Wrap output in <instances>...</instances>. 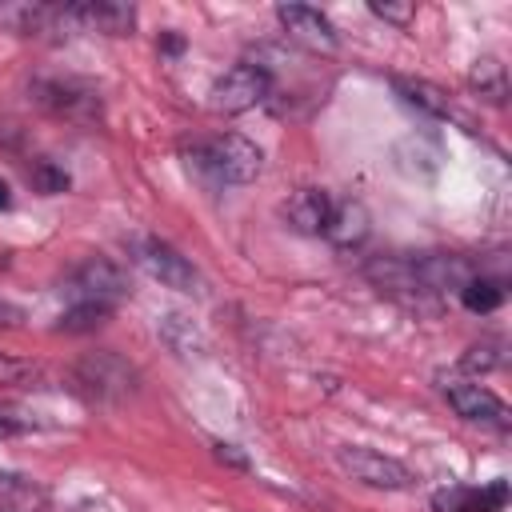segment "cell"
Wrapping results in <instances>:
<instances>
[{
	"label": "cell",
	"mask_w": 512,
	"mask_h": 512,
	"mask_svg": "<svg viewBox=\"0 0 512 512\" xmlns=\"http://www.w3.org/2000/svg\"><path fill=\"white\" fill-rule=\"evenodd\" d=\"M184 160L192 172H200L208 184L216 188H232V184H252L264 168V152L236 132H220V136H204L192 140L184 148Z\"/></svg>",
	"instance_id": "1"
},
{
	"label": "cell",
	"mask_w": 512,
	"mask_h": 512,
	"mask_svg": "<svg viewBox=\"0 0 512 512\" xmlns=\"http://www.w3.org/2000/svg\"><path fill=\"white\" fill-rule=\"evenodd\" d=\"M440 396H444L448 408H452L460 420H468V424H480V428H492V432H508V428H512L508 404H504L488 384H480V380H472V376H460V372L440 376Z\"/></svg>",
	"instance_id": "2"
},
{
	"label": "cell",
	"mask_w": 512,
	"mask_h": 512,
	"mask_svg": "<svg viewBox=\"0 0 512 512\" xmlns=\"http://www.w3.org/2000/svg\"><path fill=\"white\" fill-rule=\"evenodd\" d=\"M336 464L348 480L364 484V488H376V492H408L416 484V472L396 460V456H384L368 444H340L336 448Z\"/></svg>",
	"instance_id": "3"
},
{
	"label": "cell",
	"mask_w": 512,
	"mask_h": 512,
	"mask_svg": "<svg viewBox=\"0 0 512 512\" xmlns=\"http://www.w3.org/2000/svg\"><path fill=\"white\" fill-rule=\"evenodd\" d=\"M272 96V72L256 60H240L232 64L208 92V108L212 112H224V116H240L256 104H264Z\"/></svg>",
	"instance_id": "4"
},
{
	"label": "cell",
	"mask_w": 512,
	"mask_h": 512,
	"mask_svg": "<svg viewBox=\"0 0 512 512\" xmlns=\"http://www.w3.org/2000/svg\"><path fill=\"white\" fill-rule=\"evenodd\" d=\"M132 260H136L152 280H160V284L172 288V292H200V272L192 268V260L180 256L172 244H164V240H156V236L132 240Z\"/></svg>",
	"instance_id": "5"
},
{
	"label": "cell",
	"mask_w": 512,
	"mask_h": 512,
	"mask_svg": "<svg viewBox=\"0 0 512 512\" xmlns=\"http://www.w3.org/2000/svg\"><path fill=\"white\" fill-rule=\"evenodd\" d=\"M276 20L284 24V32H288L292 40H300V44L312 48V52H336V44H340L332 20H328L320 8H308V4H280V8H276Z\"/></svg>",
	"instance_id": "6"
},
{
	"label": "cell",
	"mask_w": 512,
	"mask_h": 512,
	"mask_svg": "<svg viewBox=\"0 0 512 512\" xmlns=\"http://www.w3.org/2000/svg\"><path fill=\"white\" fill-rule=\"evenodd\" d=\"M124 296V280L120 268L108 260H84L72 276H68V304L76 300H92V304H112Z\"/></svg>",
	"instance_id": "7"
},
{
	"label": "cell",
	"mask_w": 512,
	"mask_h": 512,
	"mask_svg": "<svg viewBox=\"0 0 512 512\" xmlns=\"http://www.w3.org/2000/svg\"><path fill=\"white\" fill-rule=\"evenodd\" d=\"M332 208H336V196L328 188H296L280 204V216L288 220V228H296L304 236H324V228L332 220Z\"/></svg>",
	"instance_id": "8"
},
{
	"label": "cell",
	"mask_w": 512,
	"mask_h": 512,
	"mask_svg": "<svg viewBox=\"0 0 512 512\" xmlns=\"http://www.w3.org/2000/svg\"><path fill=\"white\" fill-rule=\"evenodd\" d=\"M136 12L128 4L116 0H80V4H64V24L88 28V32H108V36H124L132 28Z\"/></svg>",
	"instance_id": "9"
},
{
	"label": "cell",
	"mask_w": 512,
	"mask_h": 512,
	"mask_svg": "<svg viewBox=\"0 0 512 512\" xmlns=\"http://www.w3.org/2000/svg\"><path fill=\"white\" fill-rule=\"evenodd\" d=\"M504 504H508V484L504 480H492L484 488L452 484V488H440L432 496V512H504Z\"/></svg>",
	"instance_id": "10"
},
{
	"label": "cell",
	"mask_w": 512,
	"mask_h": 512,
	"mask_svg": "<svg viewBox=\"0 0 512 512\" xmlns=\"http://www.w3.org/2000/svg\"><path fill=\"white\" fill-rule=\"evenodd\" d=\"M36 100L44 108H52L56 116H68V120H92L100 112L96 92L80 88L76 80H40L36 84Z\"/></svg>",
	"instance_id": "11"
},
{
	"label": "cell",
	"mask_w": 512,
	"mask_h": 512,
	"mask_svg": "<svg viewBox=\"0 0 512 512\" xmlns=\"http://www.w3.org/2000/svg\"><path fill=\"white\" fill-rule=\"evenodd\" d=\"M0 512H52V496L32 476L0 472Z\"/></svg>",
	"instance_id": "12"
},
{
	"label": "cell",
	"mask_w": 512,
	"mask_h": 512,
	"mask_svg": "<svg viewBox=\"0 0 512 512\" xmlns=\"http://www.w3.org/2000/svg\"><path fill=\"white\" fill-rule=\"evenodd\" d=\"M0 24L24 36H40L64 24V4H0Z\"/></svg>",
	"instance_id": "13"
},
{
	"label": "cell",
	"mask_w": 512,
	"mask_h": 512,
	"mask_svg": "<svg viewBox=\"0 0 512 512\" xmlns=\"http://www.w3.org/2000/svg\"><path fill=\"white\" fill-rule=\"evenodd\" d=\"M324 236H328L332 244H340V248L360 244V240L368 236V212H364V204H356V200H336Z\"/></svg>",
	"instance_id": "14"
},
{
	"label": "cell",
	"mask_w": 512,
	"mask_h": 512,
	"mask_svg": "<svg viewBox=\"0 0 512 512\" xmlns=\"http://www.w3.org/2000/svg\"><path fill=\"white\" fill-rule=\"evenodd\" d=\"M396 88L404 92L408 104H416V108H424V112H432V116H440V120H456V124H464V128L472 132V124L456 112V104H452L440 88H432V84H424V80H396Z\"/></svg>",
	"instance_id": "15"
},
{
	"label": "cell",
	"mask_w": 512,
	"mask_h": 512,
	"mask_svg": "<svg viewBox=\"0 0 512 512\" xmlns=\"http://www.w3.org/2000/svg\"><path fill=\"white\" fill-rule=\"evenodd\" d=\"M456 292H460V304L468 312H496L504 304V296H508V288H504L500 276H468Z\"/></svg>",
	"instance_id": "16"
},
{
	"label": "cell",
	"mask_w": 512,
	"mask_h": 512,
	"mask_svg": "<svg viewBox=\"0 0 512 512\" xmlns=\"http://www.w3.org/2000/svg\"><path fill=\"white\" fill-rule=\"evenodd\" d=\"M468 84L480 92V100L504 104V96H508V68H504L496 56H480V60L472 64V72H468Z\"/></svg>",
	"instance_id": "17"
},
{
	"label": "cell",
	"mask_w": 512,
	"mask_h": 512,
	"mask_svg": "<svg viewBox=\"0 0 512 512\" xmlns=\"http://www.w3.org/2000/svg\"><path fill=\"white\" fill-rule=\"evenodd\" d=\"M504 364H508V352H504V340H500V336H488V340L472 344V348L464 352V360H460V368H464L472 380H480V372H496V368H504Z\"/></svg>",
	"instance_id": "18"
},
{
	"label": "cell",
	"mask_w": 512,
	"mask_h": 512,
	"mask_svg": "<svg viewBox=\"0 0 512 512\" xmlns=\"http://www.w3.org/2000/svg\"><path fill=\"white\" fill-rule=\"evenodd\" d=\"M112 316V304H92V300H76L64 308L60 316V332H92Z\"/></svg>",
	"instance_id": "19"
},
{
	"label": "cell",
	"mask_w": 512,
	"mask_h": 512,
	"mask_svg": "<svg viewBox=\"0 0 512 512\" xmlns=\"http://www.w3.org/2000/svg\"><path fill=\"white\" fill-rule=\"evenodd\" d=\"M44 420L28 408H16V404H0V440H12V436H28V432H40Z\"/></svg>",
	"instance_id": "20"
},
{
	"label": "cell",
	"mask_w": 512,
	"mask_h": 512,
	"mask_svg": "<svg viewBox=\"0 0 512 512\" xmlns=\"http://www.w3.org/2000/svg\"><path fill=\"white\" fill-rule=\"evenodd\" d=\"M36 376H40V368L32 360H20L12 352H0V384H28Z\"/></svg>",
	"instance_id": "21"
},
{
	"label": "cell",
	"mask_w": 512,
	"mask_h": 512,
	"mask_svg": "<svg viewBox=\"0 0 512 512\" xmlns=\"http://www.w3.org/2000/svg\"><path fill=\"white\" fill-rule=\"evenodd\" d=\"M372 16H380V20H388V24L408 28V24H412V16H416V8H412V4H372Z\"/></svg>",
	"instance_id": "22"
},
{
	"label": "cell",
	"mask_w": 512,
	"mask_h": 512,
	"mask_svg": "<svg viewBox=\"0 0 512 512\" xmlns=\"http://www.w3.org/2000/svg\"><path fill=\"white\" fill-rule=\"evenodd\" d=\"M36 184H40V192H44V196H52V192L68 188V176H64V172H52L48 164H36Z\"/></svg>",
	"instance_id": "23"
},
{
	"label": "cell",
	"mask_w": 512,
	"mask_h": 512,
	"mask_svg": "<svg viewBox=\"0 0 512 512\" xmlns=\"http://www.w3.org/2000/svg\"><path fill=\"white\" fill-rule=\"evenodd\" d=\"M0 324H4V328H8V324H20V308H12V304L0 300Z\"/></svg>",
	"instance_id": "24"
},
{
	"label": "cell",
	"mask_w": 512,
	"mask_h": 512,
	"mask_svg": "<svg viewBox=\"0 0 512 512\" xmlns=\"http://www.w3.org/2000/svg\"><path fill=\"white\" fill-rule=\"evenodd\" d=\"M12 204V196H8V184H0V208H8Z\"/></svg>",
	"instance_id": "25"
}]
</instances>
